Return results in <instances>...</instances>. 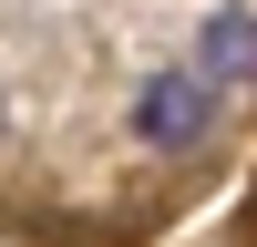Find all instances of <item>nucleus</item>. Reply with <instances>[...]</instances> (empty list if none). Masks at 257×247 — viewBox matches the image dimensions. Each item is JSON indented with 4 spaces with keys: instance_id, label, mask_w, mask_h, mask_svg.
Segmentation results:
<instances>
[{
    "instance_id": "f257e3e1",
    "label": "nucleus",
    "mask_w": 257,
    "mask_h": 247,
    "mask_svg": "<svg viewBox=\"0 0 257 247\" xmlns=\"http://www.w3.org/2000/svg\"><path fill=\"white\" fill-rule=\"evenodd\" d=\"M206 124H216V72H144L134 82V144L185 155V144H206Z\"/></svg>"
},
{
    "instance_id": "f03ea898",
    "label": "nucleus",
    "mask_w": 257,
    "mask_h": 247,
    "mask_svg": "<svg viewBox=\"0 0 257 247\" xmlns=\"http://www.w3.org/2000/svg\"><path fill=\"white\" fill-rule=\"evenodd\" d=\"M196 62H206L216 82H257V11H206Z\"/></svg>"
}]
</instances>
